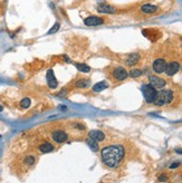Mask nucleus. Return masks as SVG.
<instances>
[{"label":"nucleus","mask_w":182,"mask_h":183,"mask_svg":"<svg viewBox=\"0 0 182 183\" xmlns=\"http://www.w3.org/2000/svg\"><path fill=\"white\" fill-rule=\"evenodd\" d=\"M84 24L86 26H99L104 24V19L97 16H90L84 20Z\"/></svg>","instance_id":"nucleus-4"},{"label":"nucleus","mask_w":182,"mask_h":183,"mask_svg":"<svg viewBox=\"0 0 182 183\" xmlns=\"http://www.w3.org/2000/svg\"><path fill=\"white\" fill-rule=\"evenodd\" d=\"M108 87V85L106 82H99V83L95 84L94 86H93V91L94 92H102L104 91V89H106Z\"/></svg>","instance_id":"nucleus-15"},{"label":"nucleus","mask_w":182,"mask_h":183,"mask_svg":"<svg viewBox=\"0 0 182 183\" xmlns=\"http://www.w3.org/2000/svg\"><path fill=\"white\" fill-rule=\"evenodd\" d=\"M0 111H2V107H1V106H0Z\"/></svg>","instance_id":"nucleus-27"},{"label":"nucleus","mask_w":182,"mask_h":183,"mask_svg":"<svg viewBox=\"0 0 182 183\" xmlns=\"http://www.w3.org/2000/svg\"><path fill=\"white\" fill-rule=\"evenodd\" d=\"M47 83H48V86L50 88H56L57 87V81L54 76V72L53 69H49L47 72Z\"/></svg>","instance_id":"nucleus-10"},{"label":"nucleus","mask_w":182,"mask_h":183,"mask_svg":"<svg viewBox=\"0 0 182 183\" xmlns=\"http://www.w3.org/2000/svg\"><path fill=\"white\" fill-rule=\"evenodd\" d=\"M142 92H143L144 98L148 103H154L157 95V88H154L151 84L150 85H143L142 86Z\"/></svg>","instance_id":"nucleus-3"},{"label":"nucleus","mask_w":182,"mask_h":183,"mask_svg":"<svg viewBox=\"0 0 182 183\" xmlns=\"http://www.w3.org/2000/svg\"><path fill=\"white\" fill-rule=\"evenodd\" d=\"M173 100V93L171 91H161L157 93V98L154 100L155 105L162 106L164 104H169L171 100Z\"/></svg>","instance_id":"nucleus-2"},{"label":"nucleus","mask_w":182,"mask_h":183,"mask_svg":"<svg viewBox=\"0 0 182 183\" xmlns=\"http://www.w3.org/2000/svg\"><path fill=\"white\" fill-rule=\"evenodd\" d=\"M20 105H21V107H24V108L29 107V105H30V100H29V98H24V100L20 102Z\"/></svg>","instance_id":"nucleus-22"},{"label":"nucleus","mask_w":182,"mask_h":183,"mask_svg":"<svg viewBox=\"0 0 182 183\" xmlns=\"http://www.w3.org/2000/svg\"><path fill=\"white\" fill-rule=\"evenodd\" d=\"M179 68H180V65H179V63H177V61H172V63H170L169 65H166V73L168 76H173L178 70H179Z\"/></svg>","instance_id":"nucleus-7"},{"label":"nucleus","mask_w":182,"mask_h":183,"mask_svg":"<svg viewBox=\"0 0 182 183\" xmlns=\"http://www.w3.org/2000/svg\"><path fill=\"white\" fill-rule=\"evenodd\" d=\"M124 155V150L120 145H111L102 150L103 162L109 167H116L122 161Z\"/></svg>","instance_id":"nucleus-1"},{"label":"nucleus","mask_w":182,"mask_h":183,"mask_svg":"<svg viewBox=\"0 0 182 183\" xmlns=\"http://www.w3.org/2000/svg\"><path fill=\"white\" fill-rule=\"evenodd\" d=\"M130 75H131V77H133V78H136V77H140V76L142 75V72H141L140 69H132L131 73H130Z\"/></svg>","instance_id":"nucleus-20"},{"label":"nucleus","mask_w":182,"mask_h":183,"mask_svg":"<svg viewBox=\"0 0 182 183\" xmlns=\"http://www.w3.org/2000/svg\"><path fill=\"white\" fill-rule=\"evenodd\" d=\"M34 163H35V156H27V158H25V164L26 165L30 167V165H33Z\"/></svg>","instance_id":"nucleus-21"},{"label":"nucleus","mask_w":182,"mask_h":183,"mask_svg":"<svg viewBox=\"0 0 182 183\" xmlns=\"http://www.w3.org/2000/svg\"><path fill=\"white\" fill-rule=\"evenodd\" d=\"M51 136H53V140L56 142V143H59V144L64 143L67 140V134L64 131H59V130L53 132Z\"/></svg>","instance_id":"nucleus-6"},{"label":"nucleus","mask_w":182,"mask_h":183,"mask_svg":"<svg viewBox=\"0 0 182 183\" xmlns=\"http://www.w3.org/2000/svg\"><path fill=\"white\" fill-rule=\"evenodd\" d=\"M86 143H87V145H88V146H90V147H91L94 152L99 151V144H97V142L95 141V140H93L92 137L87 139V140H86Z\"/></svg>","instance_id":"nucleus-17"},{"label":"nucleus","mask_w":182,"mask_h":183,"mask_svg":"<svg viewBox=\"0 0 182 183\" xmlns=\"http://www.w3.org/2000/svg\"><path fill=\"white\" fill-rule=\"evenodd\" d=\"M175 151H177L178 153H180V154H182V150H181V149H177Z\"/></svg>","instance_id":"nucleus-26"},{"label":"nucleus","mask_w":182,"mask_h":183,"mask_svg":"<svg viewBox=\"0 0 182 183\" xmlns=\"http://www.w3.org/2000/svg\"><path fill=\"white\" fill-rule=\"evenodd\" d=\"M179 167V163H173L170 167H171V169H175V167Z\"/></svg>","instance_id":"nucleus-24"},{"label":"nucleus","mask_w":182,"mask_h":183,"mask_svg":"<svg viewBox=\"0 0 182 183\" xmlns=\"http://www.w3.org/2000/svg\"><path fill=\"white\" fill-rule=\"evenodd\" d=\"M157 6H153V5H144V6H142L141 10H142L143 12H145V14H153L154 11H157Z\"/></svg>","instance_id":"nucleus-16"},{"label":"nucleus","mask_w":182,"mask_h":183,"mask_svg":"<svg viewBox=\"0 0 182 183\" xmlns=\"http://www.w3.org/2000/svg\"><path fill=\"white\" fill-rule=\"evenodd\" d=\"M75 66H76V68H77L78 70H81V72H83V73H88V72L91 70L90 66H87V65H85V64H75Z\"/></svg>","instance_id":"nucleus-18"},{"label":"nucleus","mask_w":182,"mask_h":183,"mask_svg":"<svg viewBox=\"0 0 182 183\" xmlns=\"http://www.w3.org/2000/svg\"><path fill=\"white\" fill-rule=\"evenodd\" d=\"M97 11L101 14H113L115 12V8L108 5H99L97 7Z\"/></svg>","instance_id":"nucleus-11"},{"label":"nucleus","mask_w":182,"mask_h":183,"mask_svg":"<svg viewBox=\"0 0 182 183\" xmlns=\"http://www.w3.org/2000/svg\"><path fill=\"white\" fill-rule=\"evenodd\" d=\"M90 137H92L95 141H103L105 139V135L101 131H92L90 132Z\"/></svg>","instance_id":"nucleus-12"},{"label":"nucleus","mask_w":182,"mask_h":183,"mask_svg":"<svg viewBox=\"0 0 182 183\" xmlns=\"http://www.w3.org/2000/svg\"><path fill=\"white\" fill-rule=\"evenodd\" d=\"M59 27H60V25H59V24H58V23H56V24H55V25H54V27H53V28H51V29H50L49 31H48V33H56V31H58V29H59Z\"/></svg>","instance_id":"nucleus-23"},{"label":"nucleus","mask_w":182,"mask_h":183,"mask_svg":"<svg viewBox=\"0 0 182 183\" xmlns=\"http://www.w3.org/2000/svg\"><path fill=\"white\" fill-rule=\"evenodd\" d=\"M139 59H140L139 54H131V55L129 56L127 60H126V64H127V65H130V66H132V65L136 64V63L139 61Z\"/></svg>","instance_id":"nucleus-14"},{"label":"nucleus","mask_w":182,"mask_h":183,"mask_svg":"<svg viewBox=\"0 0 182 183\" xmlns=\"http://www.w3.org/2000/svg\"><path fill=\"white\" fill-rule=\"evenodd\" d=\"M159 180H160V181H166V175H161V178H160Z\"/></svg>","instance_id":"nucleus-25"},{"label":"nucleus","mask_w":182,"mask_h":183,"mask_svg":"<svg viewBox=\"0 0 182 183\" xmlns=\"http://www.w3.org/2000/svg\"><path fill=\"white\" fill-rule=\"evenodd\" d=\"M88 85H90V81H86V79H81L76 83V86L79 88H86Z\"/></svg>","instance_id":"nucleus-19"},{"label":"nucleus","mask_w":182,"mask_h":183,"mask_svg":"<svg viewBox=\"0 0 182 183\" xmlns=\"http://www.w3.org/2000/svg\"><path fill=\"white\" fill-rule=\"evenodd\" d=\"M113 75H114V77H115L116 79H118V81H124L129 74H127V72L125 70L124 68L118 67V68H116L115 70H114Z\"/></svg>","instance_id":"nucleus-9"},{"label":"nucleus","mask_w":182,"mask_h":183,"mask_svg":"<svg viewBox=\"0 0 182 183\" xmlns=\"http://www.w3.org/2000/svg\"><path fill=\"white\" fill-rule=\"evenodd\" d=\"M150 84L154 87V88H162L166 86V82L160 78V77H157V76H152L150 78Z\"/></svg>","instance_id":"nucleus-8"},{"label":"nucleus","mask_w":182,"mask_h":183,"mask_svg":"<svg viewBox=\"0 0 182 183\" xmlns=\"http://www.w3.org/2000/svg\"><path fill=\"white\" fill-rule=\"evenodd\" d=\"M166 69V60L163 59H157L154 63H153V70L157 73V74H161V73H164Z\"/></svg>","instance_id":"nucleus-5"},{"label":"nucleus","mask_w":182,"mask_h":183,"mask_svg":"<svg viewBox=\"0 0 182 183\" xmlns=\"http://www.w3.org/2000/svg\"><path fill=\"white\" fill-rule=\"evenodd\" d=\"M53 150H54V146L48 142H45V143H42V145H39V151L42 153H49Z\"/></svg>","instance_id":"nucleus-13"}]
</instances>
